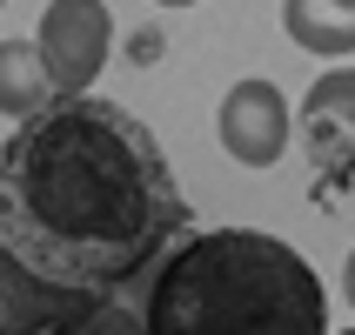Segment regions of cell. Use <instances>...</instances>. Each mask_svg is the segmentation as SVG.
<instances>
[{
  "instance_id": "30bf717a",
  "label": "cell",
  "mask_w": 355,
  "mask_h": 335,
  "mask_svg": "<svg viewBox=\"0 0 355 335\" xmlns=\"http://www.w3.org/2000/svg\"><path fill=\"white\" fill-rule=\"evenodd\" d=\"M342 295H349V309H355V248H349V268H342Z\"/></svg>"
},
{
  "instance_id": "3957f363",
  "label": "cell",
  "mask_w": 355,
  "mask_h": 335,
  "mask_svg": "<svg viewBox=\"0 0 355 335\" xmlns=\"http://www.w3.org/2000/svg\"><path fill=\"white\" fill-rule=\"evenodd\" d=\"M34 47L47 60V74H54V94H87L94 74L107 67V47H114L107 0H47Z\"/></svg>"
},
{
  "instance_id": "8fae6325",
  "label": "cell",
  "mask_w": 355,
  "mask_h": 335,
  "mask_svg": "<svg viewBox=\"0 0 355 335\" xmlns=\"http://www.w3.org/2000/svg\"><path fill=\"white\" fill-rule=\"evenodd\" d=\"M155 7H195V0H155Z\"/></svg>"
},
{
  "instance_id": "7c38bea8",
  "label": "cell",
  "mask_w": 355,
  "mask_h": 335,
  "mask_svg": "<svg viewBox=\"0 0 355 335\" xmlns=\"http://www.w3.org/2000/svg\"><path fill=\"white\" fill-rule=\"evenodd\" d=\"M342 335H355V329H342Z\"/></svg>"
},
{
  "instance_id": "6da1fadb",
  "label": "cell",
  "mask_w": 355,
  "mask_h": 335,
  "mask_svg": "<svg viewBox=\"0 0 355 335\" xmlns=\"http://www.w3.org/2000/svg\"><path fill=\"white\" fill-rule=\"evenodd\" d=\"M188 221L155 135L101 94H60L0 141V241L60 289L121 295L148 282Z\"/></svg>"
},
{
  "instance_id": "ba28073f",
  "label": "cell",
  "mask_w": 355,
  "mask_h": 335,
  "mask_svg": "<svg viewBox=\"0 0 355 335\" xmlns=\"http://www.w3.org/2000/svg\"><path fill=\"white\" fill-rule=\"evenodd\" d=\"M54 74H47V60H40L34 40H0V114H40V108H54Z\"/></svg>"
},
{
  "instance_id": "5b68a950",
  "label": "cell",
  "mask_w": 355,
  "mask_h": 335,
  "mask_svg": "<svg viewBox=\"0 0 355 335\" xmlns=\"http://www.w3.org/2000/svg\"><path fill=\"white\" fill-rule=\"evenodd\" d=\"M215 135L241 168H275L288 155V101H282V87L275 80H235L221 94Z\"/></svg>"
},
{
  "instance_id": "277c9868",
  "label": "cell",
  "mask_w": 355,
  "mask_h": 335,
  "mask_svg": "<svg viewBox=\"0 0 355 335\" xmlns=\"http://www.w3.org/2000/svg\"><path fill=\"white\" fill-rule=\"evenodd\" d=\"M94 302L101 295H80V289H60V282L34 275L0 241V335H74Z\"/></svg>"
},
{
  "instance_id": "9c48e42d",
  "label": "cell",
  "mask_w": 355,
  "mask_h": 335,
  "mask_svg": "<svg viewBox=\"0 0 355 335\" xmlns=\"http://www.w3.org/2000/svg\"><path fill=\"white\" fill-rule=\"evenodd\" d=\"M74 335H141V309H128L121 295H101Z\"/></svg>"
},
{
  "instance_id": "7a4b0ae2",
  "label": "cell",
  "mask_w": 355,
  "mask_h": 335,
  "mask_svg": "<svg viewBox=\"0 0 355 335\" xmlns=\"http://www.w3.org/2000/svg\"><path fill=\"white\" fill-rule=\"evenodd\" d=\"M141 335H329V295L282 235L201 228L148 275Z\"/></svg>"
},
{
  "instance_id": "8992f818",
  "label": "cell",
  "mask_w": 355,
  "mask_h": 335,
  "mask_svg": "<svg viewBox=\"0 0 355 335\" xmlns=\"http://www.w3.org/2000/svg\"><path fill=\"white\" fill-rule=\"evenodd\" d=\"M302 141L329 181H355V67L322 74L302 101Z\"/></svg>"
},
{
  "instance_id": "52a82bcc",
  "label": "cell",
  "mask_w": 355,
  "mask_h": 335,
  "mask_svg": "<svg viewBox=\"0 0 355 335\" xmlns=\"http://www.w3.org/2000/svg\"><path fill=\"white\" fill-rule=\"evenodd\" d=\"M282 27L322 60L355 54V0H282Z\"/></svg>"
}]
</instances>
